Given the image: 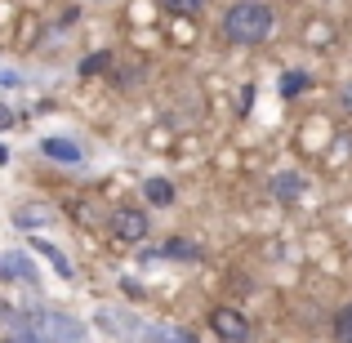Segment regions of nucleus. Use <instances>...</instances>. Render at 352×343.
<instances>
[{
	"label": "nucleus",
	"instance_id": "obj_1",
	"mask_svg": "<svg viewBox=\"0 0 352 343\" xmlns=\"http://www.w3.org/2000/svg\"><path fill=\"white\" fill-rule=\"evenodd\" d=\"M276 27V14L267 0H236L223 14V36L232 45H263Z\"/></svg>",
	"mask_w": 352,
	"mask_h": 343
},
{
	"label": "nucleus",
	"instance_id": "obj_2",
	"mask_svg": "<svg viewBox=\"0 0 352 343\" xmlns=\"http://www.w3.org/2000/svg\"><path fill=\"white\" fill-rule=\"evenodd\" d=\"M23 330L36 335V339H45V343H85V326H80V321L63 317V312H45V308L27 312Z\"/></svg>",
	"mask_w": 352,
	"mask_h": 343
},
{
	"label": "nucleus",
	"instance_id": "obj_3",
	"mask_svg": "<svg viewBox=\"0 0 352 343\" xmlns=\"http://www.w3.org/2000/svg\"><path fill=\"white\" fill-rule=\"evenodd\" d=\"M210 335L223 343H250V317H241L236 308H214L210 312Z\"/></svg>",
	"mask_w": 352,
	"mask_h": 343
},
{
	"label": "nucleus",
	"instance_id": "obj_4",
	"mask_svg": "<svg viewBox=\"0 0 352 343\" xmlns=\"http://www.w3.org/2000/svg\"><path fill=\"white\" fill-rule=\"evenodd\" d=\"M147 210H134V206H120L112 214V232L120 241H129V245H138V241H147Z\"/></svg>",
	"mask_w": 352,
	"mask_h": 343
},
{
	"label": "nucleus",
	"instance_id": "obj_5",
	"mask_svg": "<svg viewBox=\"0 0 352 343\" xmlns=\"http://www.w3.org/2000/svg\"><path fill=\"white\" fill-rule=\"evenodd\" d=\"M267 192H272L276 201H299L303 192H308V179H303L299 170H276L272 179H267Z\"/></svg>",
	"mask_w": 352,
	"mask_h": 343
},
{
	"label": "nucleus",
	"instance_id": "obj_6",
	"mask_svg": "<svg viewBox=\"0 0 352 343\" xmlns=\"http://www.w3.org/2000/svg\"><path fill=\"white\" fill-rule=\"evenodd\" d=\"M0 276L5 281H36V267L27 254H0Z\"/></svg>",
	"mask_w": 352,
	"mask_h": 343
},
{
	"label": "nucleus",
	"instance_id": "obj_7",
	"mask_svg": "<svg viewBox=\"0 0 352 343\" xmlns=\"http://www.w3.org/2000/svg\"><path fill=\"white\" fill-rule=\"evenodd\" d=\"M41 152L50 156V161H58V165H80V147L72 143V138H45Z\"/></svg>",
	"mask_w": 352,
	"mask_h": 343
},
{
	"label": "nucleus",
	"instance_id": "obj_8",
	"mask_svg": "<svg viewBox=\"0 0 352 343\" xmlns=\"http://www.w3.org/2000/svg\"><path fill=\"white\" fill-rule=\"evenodd\" d=\"M32 250H36V254H45V258H50V263H54V272H58L63 281H72V276H76V267L67 263V254H63L58 245H50V241H41V236H36V241H32Z\"/></svg>",
	"mask_w": 352,
	"mask_h": 343
},
{
	"label": "nucleus",
	"instance_id": "obj_9",
	"mask_svg": "<svg viewBox=\"0 0 352 343\" xmlns=\"http://www.w3.org/2000/svg\"><path fill=\"white\" fill-rule=\"evenodd\" d=\"M161 258H183V263H201V245L197 241H183V236H170L161 245Z\"/></svg>",
	"mask_w": 352,
	"mask_h": 343
},
{
	"label": "nucleus",
	"instance_id": "obj_10",
	"mask_svg": "<svg viewBox=\"0 0 352 343\" xmlns=\"http://www.w3.org/2000/svg\"><path fill=\"white\" fill-rule=\"evenodd\" d=\"M143 197H147V206H174V183L170 179H147Z\"/></svg>",
	"mask_w": 352,
	"mask_h": 343
},
{
	"label": "nucleus",
	"instance_id": "obj_11",
	"mask_svg": "<svg viewBox=\"0 0 352 343\" xmlns=\"http://www.w3.org/2000/svg\"><path fill=\"white\" fill-rule=\"evenodd\" d=\"M14 223L18 228H36V223H54V210L50 206H23V210H14Z\"/></svg>",
	"mask_w": 352,
	"mask_h": 343
},
{
	"label": "nucleus",
	"instance_id": "obj_12",
	"mask_svg": "<svg viewBox=\"0 0 352 343\" xmlns=\"http://www.w3.org/2000/svg\"><path fill=\"white\" fill-rule=\"evenodd\" d=\"M206 5H210V0H161L165 14H179V18H197V14H206Z\"/></svg>",
	"mask_w": 352,
	"mask_h": 343
},
{
	"label": "nucleus",
	"instance_id": "obj_13",
	"mask_svg": "<svg viewBox=\"0 0 352 343\" xmlns=\"http://www.w3.org/2000/svg\"><path fill=\"white\" fill-rule=\"evenodd\" d=\"M308 85H312L308 71H285V76H281V98H299Z\"/></svg>",
	"mask_w": 352,
	"mask_h": 343
},
{
	"label": "nucleus",
	"instance_id": "obj_14",
	"mask_svg": "<svg viewBox=\"0 0 352 343\" xmlns=\"http://www.w3.org/2000/svg\"><path fill=\"white\" fill-rule=\"evenodd\" d=\"M143 339H147V343H197V339L183 335V330H147Z\"/></svg>",
	"mask_w": 352,
	"mask_h": 343
},
{
	"label": "nucleus",
	"instance_id": "obj_15",
	"mask_svg": "<svg viewBox=\"0 0 352 343\" xmlns=\"http://www.w3.org/2000/svg\"><path fill=\"white\" fill-rule=\"evenodd\" d=\"M335 339H339V343H352V308H344V312L335 317Z\"/></svg>",
	"mask_w": 352,
	"mask_h": 343
},
{
	"label": "nucleus",
	"instance_id": "obj_16",
	"mask_svg": "<svg viewBox=\"0 0 352 343\" xmlns=\"http://www.w3.org/2000/svg\"><path fill=\"white\" fill-rule=\"evenodd\" d=\"M103 63H107V54H94V58H85V63H80V71H98Z\"/></svg>",
	"mask_w": 352,
	"mask_h": 343
},
{
	"label": "nucleus",
	"instance_id": "obj_17",
	"mask_svg": "<svg viewBox=\"0 0 352 343\" xmlns=\"http://www.w3.org/2000/svg\"><path fill=\"white\" fill-rule=\"evenodd\" d=\"M339 107H344V112L352 116V85H344V89H339Z\"/></svg>",
	"mask_w": 352,
	"mask_h": 343
},
{
	"label": "nucleus",
	"instance_id": "obj_18",
	"mask_svg": "<svg viewBox=\"0 0 352 343\" xmlns=\"http://www.w3.org/2000/svg\"><path fill=\"white\" fill-rule=\"evenodd\" d=\"M9 125H14V120H9V112H5V107H0V129H9Z\"/></svg>",
	"mask_w": 352,
	"mask_h": 343
},
{
	"label": "nucleus",
	"instance_id": "obj_19",
	"mask_svg": "<svg viewBox=\"0 0 352 343\" xmlns=\"http://www.w3.org/2000/svg\"><path fill=\"white\" fill-rule=\"evenodd\" d=\"M5 161H9V152H5V147H0V165H5Z\"/></svg>",
	"mask_w": 352,
	"mask_h": 343
},
{
	"label": "nucleus",
	"instance_id": "obj_20",
	"mask_svg": "<svg viewBox=\"0 0 352 343\" xmlns=\"http://www.w3.org/2000/svg\"><path fill=\"white\" fill-rule=\"evenodd\" d=\"M98 5H107V0H98Z\"/></svg>",
	"mask_w": 352,
	"mask_h": 343
}]
</instances>
